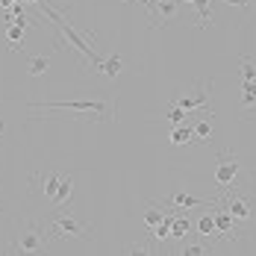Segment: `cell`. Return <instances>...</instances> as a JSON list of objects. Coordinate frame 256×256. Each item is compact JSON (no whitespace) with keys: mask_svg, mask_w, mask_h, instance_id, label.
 Segmentation results:
<instances>
[{"mask_svg":"<svg viewBox=\"0 0 256 256\" xmlns=\"http://www.w3.org/2000/svg\"><path fill=\"white\" fill-rule=\"evenodd\" d=\"M209 3H212V0H192V6L198 9V26L209 24V15H212V12H209Z\"/></svg>","mask_w":256,"mask_h":256,"instance_id":"obj_21","label":"cell"},{"mask_svg":"<svg viewBox=\"0 0 256 256\" xmlns=\"http://www.w3.org/2000/svg\"><path fill=\"white\" fill-rule=\"evenodd\" d=\"M238 174H242V159L232 154V150H221L215 156V182L227 192L238 182Z\"/></svg>","mask_w":256,"mask_h":256,"instance_id":"obj_6","label":"cell"},{"mask_svg":"<svg viewBox=\"0 0 256 256\" xmlns=\"http://www.w3.org/2000/svg\"><path fill=\"white\" fill-rule=\"evenodd\" d=\"M218 204L236 218V224L244 232H248L250 224H256V192H250V188H236L232 186V188H227V194Z\"/></svg>","mask_w":256,"mask_h":256,"instance_id":"obj_3","label":"cell"},{"mask_svg":"<svg viewBox=\"0 0 256 256\" xmlns=\"http://www.w3.org/2000/svg\"><path fill=\"white\" fill-rule=\"evenodd\" d=\"M48 236L50 242H71V238H88V221H82L71 212H56L48 221Z\"/></svg>","mask_w":256,"mask_h":256,"instance_id":"obj_5","label":"cell"},{"mask_svg":"<svg viewBox=\"0 0 256 256\" xmlns=\"http://www.w3.org/2000/svg\"><path fill=\"white\" fill-rule=\"evenodd\" d=\"M24 42H26V26L18 24H6V48L9 50H24Z\"/></svg>","mask_w":256,"mask_h":256,"instance_id":"obj_12","label":"cell"},{"mask_svg":"<svg viewBox=\"0 0 256 256\" xmlns=\"http://www.w3.org/2000/svg\"><path fill=\"white\" fill-rule=\"evenodd\" d=\"M3 132H6V121L0 118V138H3Z\"/></svg>","mask_w":256,"mask_h":256,"instance_id":"obj_30","label":"cell"},{"mask_svg":"<svg viewBox=\"0 0 256 256\" xmlns=\"http://www.w3.org/2000/svg\"><path fill=\"white\" fill-rule=\"evenodd\" d=\"M159 206H168V209H194V206H212L215 200H204V198H194L188 192H174L168 200H154Z\"/></svg>","mask_w":256,"mask_h":256,"instance_id":"obj_10","label":"cell"},{"mask_svg":"<svg viewBox=\"0 0 256 256\" xmlns=\"http://www.w3.org/2000/svg\"><path fill=\"white\" fill-rule=\"evenodd\" d=\"M59 177H62L59 171H50L48 177H42V174L36 171V174H32L30 180H32V182H42V198H48V200H53V194H56V186H59Z\"/></svg>","mask_w":256,"mask_h":256,"instance_id":"obj_13","label":"cell"},{"mask_svg":"<svg viewBox=\"0 0 256 256\" xmlns=\"http://www.w3.org/2000/svg\"><path fill=\"white\" fill-rule=\"evenodd\" d=\"M186 3H192V0H186Z\"/></svg>","mask_w":256,"mask_h":256,"instance_id":"obj_31","label":"cell"},{"mask_svg":"<svg viewBox=\"0 0 256 256\" xmlns=\"http://www.w3.org/2000/svg\"><path fill=\"white\" fill-rule=\"evenodd\" d=\"M142 9L148 12V18L159 15L154 24H150L154 30H156V26H162V24H168V21H174V18L180 15V3H177V0H150V3H144Z\"/></svg>","mask_w":256,"mask_h":256,"instance_id":"obj_8","label":"cell"},{"mask_svg":"<svg viewBox=\"0 0 256 256\" xmlns=\"http://www.w3.org/2000/svg\"><path fill=\"white\" fill-rule=\"evenodd\" d=\"M254 62H256V59H254Z\"/></svg>","mask_w":256,"mask_h":256,"instance_id":"obj_32","label":"cell"},{"mask_svg":"<svg viewBox=\"0 0 256 256\" xmlns=\"http://www.w3.org/2000/svg\"><path fill=\"white\" fill-rule=\"evenodd\" d=\"M192 130H194V138H200V142H209V138H212V121H209V118L198 121Z\"/></svg>","mask_w":256,"mask_h":256,"instance_id":"obj_24","label":"cell"},{"mask_svg":"<svg viewBox=\"0 0 256 256\" xmlns=\"http://www.w3.org/2000/svg\"><path fill=\"white\" fill-rule=\"evenodd\" d=\"M12 3H15V0H0V9H9Z\"/></svg>","mask_w":256,"mask_h":256,"instance_id":"obj_29","label":"cell"},{"mask_svg":"<svg viewBox=\"0 0 256 256\" xmlns=\"http://www.w3.org/2000/svg\"><path fill=\"white\" fill-rule=\"evenodd\" d=\"M227 6H242V9H256V0H221Z\"/></svg>","mask_w":256,"mask_h":256,"instance_id":"obj_28","label":"cell"},{"mask_svg":"<svg viewBox=\"0 0 256 256\" xmlns=\"http://www.w3.org/2000/svg\"><path fill=\"white\" fill-rule=\"evenodd\" d=\"M42 6H44V15H48L53 24H56V30H59V32H62V36L71 42V48L80 53V59H82V68H86V71H92V68H94V71H100V62H103V59H100L94 50H92V48H88L82 38H80L77 30H74L71 24H65V21H62V18H59V15L50 9V3H42Z\"/></svg>","mask_w":256,"mask_h":256,"instance_id":"obj_4","label":"cell"},{"mask_svg":"<svg viewBox=\"0 0 256 256\" xmlns=\"http://www.w3.org/2000/svg\"><path fill=\"white\" fill-rule=\"evenodd\" d=\"M238 74H242V80H256V62L250 59V56H242Z\"/></svg>","mask_w":256,"mask_h":256,"instance_id":"obj_25","label":"cell"},{"mask_svg":"<svg viewBox=\"0 0 256 256\" xmlns=\"http://www.w3.org/2000/svg\"><path fill=\"white\" fill-rule=\"evenodd\" d=\"M171 224H174V215L165 209V218H162V224H159V227H154L150 232H154L159 242H168V238H171Z\"/></svg>","mask_w":256,"mask_h":256,"instance_id":"obj_19","label":"cell"},{"mask_svg":"<svg viewBox=\"0 0 256 256\" xmlns=\"http://www.w3.org/2000/svg\"><path fill=\"white\" fill-rule=\"evenodd\" d=\"M150 204H154V200H150ZM162 218H165V206L154 204L148 212H144V227H148V230H154V227L162 224Z\"/></svg>","mask_w":256,"mask_h":256,"instance_id":"obj_17","label":"cell"},{"mask_svg":"<svg viewBox=\"0 0 256 256\" xmlns=\"http://www.w3.org/2000/svg\"><path fill=\"white\" fill-rule=\"evenodd\" d=\"M212 218H215V236H218V244H230V242H236V238L244 236V230L236 224V218H232L218 200L212 204Z\"/></svg>","mask_w":256,"mask_h":256,"instance_id":"obj_7","label":"cell"},{"mask_svg":"<svg viewBox=\"0 0 256 256\" xmlns=\"http://www.w3.org/2000/svg\"><path fill=\"white\" fill-rule=\"evenodd\" d=\"M194 227H198L200 236H212V238H215V218H212V212H204V215L198 218V224H194Z\"/></svg>","mask_w":256,"mask_h":256,"instance_id":"obj_20","label":"cell"},{"mask_svg":"<svg viewBox=\"0 0 256 256\" xmlns=\"http://www.w3.org/2000/svg\"><path fill=\"white\" fill-rule=\"evenodd\" d=\"M71 200H74V180L68 177V174H62V177H59V186H56V194H53L50 204L56 206V209H65Z\"/></svg>","mask_w":256,"mask_h":256,"instance_id":"obj_11","label":"cell"},{"mask_svg":"<svg viewBox=\"0 0 256 256\" xmlns=\"http://www.w3.org/2000/svg\"><path fill=\"white\" fill-rule=\"evenodd\" d=\"M30 109H44V112H68V115H86L88 121H112V103L109 100H59V103H38L30 100Z\"/></svg>","mask_w":256,"mask_h":256,"instance_id":"obj_1","label":"cell"},{"mask_svg":"<svg viewBox=\"0 0 256 256\" xmlns=\"http://www.w3.org/2000/svg\"><path fill=\"white\" fill-rule=\"evenodd\" d=\"M209 86H212V82H209ZM209 86L198 82L192 94H186V98H177V94H174V103H177L180 109H186L188 115H192V112H209Z\"/></svg>","mask_w":256,"mask_h":256,"instance_id":"obj_9","label":"cell"},{"mask_svg":"<svg viewBox=\"0 0 256 256\" xmlns=\"http://www.w3.org/2000/svg\"><path fill=\"white\" fill-rule=\"evenodd\" d=\"M180 254H186V256H204L206 248H204V244H188V248H182Z\"/></svg>","mask_w":256,"mask_h":256,"instance_id":"obj_27","label":"cell"},{"mask_svg":"<svg viewBox=\"0 0 256 256\" xmlns=\"http://www.w3.org/2000/svg\"><path fill=\"white\" fill-rule=\"evenodd\" d=\"M192 227H194V224H192L188 218H174V224H171V238H174V242H182Z\"/></svg>","mask_w":256,"mask_h":256,"instance_id":"obj_18","label":"cell"},{"mask_svg":"<svg viewBox=\"0 0 256 256\" xmlns=\"http://www.w3.org/2000/svg\"><path fill=\"white\" fill-rule=\"evenodd\" d=\"M124 254H130V256H148L150 254V250H148V248H144V244H127V248H124Z\"/></svg>","mask_w":256,"mask_h":256,"instance_id":"obj_26","label":"cell"},{"mask_svg":"<svg viewBox=\"0 0 256 256\" xmlns=\"http://www.w3.org/2000/svg\"><path fill=\"white\" fill-rule=\"evenodd\" d=\"M48 68H50V59H48V56H30L26 74H30V77H42V74H48Z\"/></svg>","mask_w":256,"mask_h":256,"instance_id":"obj_16","label":"cell"},{"mask_svg":"<svg viewBox=\"0 0 256 256\" xmlns=\"http://www.w3.org/2000/svg\"><path fill=\"white\" fill-rule=\"evenodd\" d=\"M194 138V130L188 127V124H174V130L168 132V142L174 144V148H182V144H188Z\"/></svg>","mask_w":256,"mask_h":256,"instance_id":"obj_14","label":"cell"},{"mask_svg":"<svg viewBox=\"0 0 256 256\" xmlns=\"http://www.w3.org/2000/svg\"><path fill=\"white\" fill-rule=\"evenodd\" d=\"M186 118H188V112H186V109H180L177 103L165 109V121H168V124H182Z\"/></svg>","mask_w":256,"mask_h":256,"instance_id":"obj_23","label":"cell"},{"mask_svg":"<svg viewBox=\"0 0 256 256\" xmlns=\"http://www.w3.org/2000/svg\"><path fill=\"white\" fill-rule=\"evenodd\" d=\"M242 109H244L242 112L244 118H254L256 115V94L254 92H242Z\"/></svg>","mask_w":256,"mask_h":256,"instance_id":"obj_22","label":"cell"},{"mask_svg":"<svg viewBox=\"0 0 256 256\" xmlns=\"http://www.w3.org/2000/svg\"><path fill=\"white\" fill-rule=\"evenodd\" d=\"M121 71H124V59H121L118 53H112V56H106V59L100 62V74H103V77L115 80L118 74H121Z\"/></svg>","mask_w":256,"mask_h":256,"instance_id":"obj_15","label":"cell"},{"mask_svg":"<svg viewBox=\"0 0 256 256\" xmlns=\"http://www.w3.org/2000/svg\"><path fill=\"white\" fill-rule=\"evenodd\" d=\"M50 244V236L38 221H18V230L12 236L6 254H48Z\"/></svg>","mask_w":256,"mask_h":256,"instance_id":"obj_2","label":"cell"}]
</instances>
